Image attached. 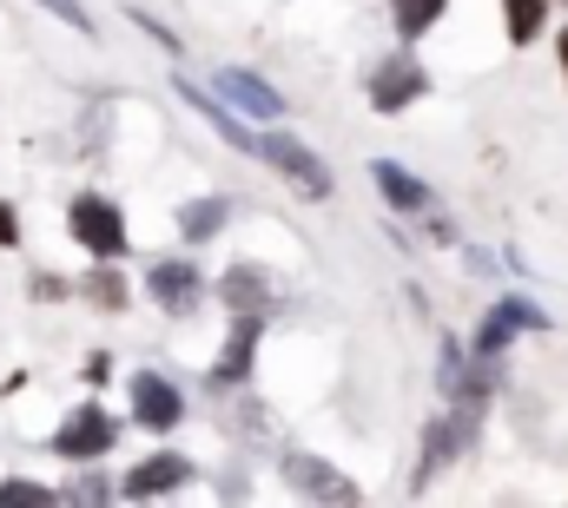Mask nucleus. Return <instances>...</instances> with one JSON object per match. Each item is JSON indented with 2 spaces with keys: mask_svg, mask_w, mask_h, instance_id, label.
Listing matches in <instances>:
<instances>
[{
  "mask_svg": "<svg viewBox=\"0 0 568 508\" xmlns=\"http://www.w3.org/2000/svg\"><path fill=\"white\" fill-rule=\"evenodd\" d=\"M179 100H185L192 113H205V120H212V126L225 132V139H232L239 152H252V159H258V132H245V126H239V120H232V113H225V106H219V100H212L205 87H192V80H179Z\"/></svg>",
  "mask_w": 568,
  "mask_h": 508,
  "instance_id": "13",
  "label": "nucleus"
},
{
  "mask_svg": "<svg viewBox=\"0 0 568 508\" xmlns=\"http://www.w3.org/2000/svg\"><path fill=\"white\" fill-rule=\"evenodd\" d=\"M284 476H291V489H297V496H324V502H351V496H357V489L324 463V456H304V449H291V456H284Z\"/></svg>",
  "mask_w": 568,
  "mask_h": 508,
  "instance_id": "8",
  "label": "nucleus"
},
{
  "mask_svg": "<svg viewBox=\"0 0 568 508\" xmlns=\"http://www.w3.org/2000/svg\"><path fill=\"white\" fill-rule=\"evenodd\" d=\"M258 331H265V317H252V311H239V324H232V337H225V357H219V383H239L252 370V350H258Z\"/></svg>",
  "mask_w": 568,
  "mask_h": 508,
  "instance_id": "12",
  "label": "nucleus"
},
{
  "mask_svg": "<svg viewBox=\"0 0 568 508\" xmlns=\"http://www.w3.org/2000/svg\"><path fill=\"white\" fill-rule=\"evenodd\" d=\"M0 245H20V219H13V205H0Z\"/></svg>",
  "mask_w": 568,
  "mask_h": 508,
  "instance_id": "21",
  "label": "nucleus"
},
{
  "mask_svg": "<svg viewBox=\"0 0 568 508\" xmlns=\"http://www.w3.org/2000/svg\"><path fill=\"white\" fill-rule=\"evenodd\" d=\"M113 436H120V423L106 416V409H73L67 423H60V436H53V449L67 456V463H93V456H106L113 449Z\"/></svg>",
  "mask_w": 568,
  "mask_h": 508,
  "instance_id": "4",
  "label": "nucleus"
},
{
  "mask_svg": "<svg viewBox=\"0 0 568 508\" xmlns=\"http://www.w3.org/2000/svg\"><path fill=\"white\" fill-rule=\"evenodd\" d=\"M258 159L278 165L304 199H331V172H324V159H317L304 139H291V132H258Z\"/></svg>",
  "mask_w": 568,
  "mask_h": 508,
  "instance_id": "1",
  "label": "nucleus"
},
{
  "mask_svg": "<svg viewBox=\"0 0 568 508\" xmlns=\"http://www.w3.org/2000/svg\"><path fill=\"white\" fill-rule=\"evenodd\" d=\"M219 93H225L245 120H258V126H278V120H284L278 87H265V80H258V73H245V67H225V73H219Z\"/></svg>",
  "mask_w": 568,
  "mask_h": 508,
  "instance_id": "6",
  "label": "nucleus"
},
{
  "mask_svg": "<svg viewBox=\"0 0 568 508\" xmlns=\"http://www.w3.org/2000/svg\"><path fill=\"white\" fill-rule=\"evenodd\" d=\"M225 304L265 317V304H272V277H265L258 264H232V271H225Z\"/></svg>",
  "mask_w": 568,
  "mask_h": 508,
  "instance_id": "14",
  "label": "nucleus"
},
{
  "mask_svg": "<svg viewBox=\"0 0 568 508\" xmlns=\"http://www.w3.org/2000/svg\"><path fill=\"white\" fill-rule=\"evenodd\" d=\"M562 67H568V27H562Z\"/></svg>",
  "mask_w": 568,
  "mask_h": 508,
  "instance_id": "22",
  "label": "nucleus"
},
{
  "mask_svg": "<svg viewBox=\"0 0 568 508\" xmlns=\"http://www.w3.org/2000/svg\"><path fill=\"white\" fill-rule=\"evenodd\" d=\"M542 324H549V317H542L536 304H523V297H503V304L489 311V324L476 331V357L489 364V357H503V344H509L516 331H542Z\"/></svg>",
  "mask_w": 568,
  "mask_h": 508,
  "instance_id": "7",
  "label": "nucleus"
},
{
  "mask_svg": "<svg viewBox=\"0 0 568 508\" xmlns=\"http://www.w3.org/2000/svg\"><path fill=\"white\" fill-rule=\"evenodd\" d=\"M219 225H225V199H192V205L179 212V232H185L192 245H199V238H212Z\"/></svg>",
  "mask_w": 568,
  "mask_h": 508,
  "instance_id": "16",
  "label": "nucleus"
},
{
  "mask_svg": "<svg viewBox=\"0 0 568 508\" xmlns=\"http://www.w3.org/2000/svg\"><path fill=\"white\" fill-rule=\"evenodd\" d=\"M40 7H47V13H60L73 33H93V20H87V7H80V0H40Z\"/></svg>",
  "mask_w": 568,
  "mask_h": 508,
  "instance_id": "19",
  "label": "nucleus"
},
{
  "mask_svg": "<svg viewBox=\"0 0 568 508\" xmlns=\"http://www.w3.org/2000/svg\"><path fill=\"white\" fill-rule=\"evenodd\" d=\"M185 476H192V463L172 456V449H159V456H145L140 469L126 476V496H133V502H140V496H165V489H179Z\"/></svg>",
  "mask_w": 568,
  "mask_h": 508,
  "instance_id": "11",
  "label": "nucleus"
},
{
  "mask_svg": "<svg viewBox=\"0 0 568 508\" xmlns=\"http://www.w3.org/2000/svg\"><path fill=\"white\" fill-rule=\"evenodd\" d=\"M87 291H93V297H100L106 311H120V304H126V284H120L113 271H93V284H87Z\"/></svg>",
  "mask_w": 568,
  "mask_h": 508,
  "instance_id": "18",
  "label": "nucleus"
},
{
  "mask_svg": "<svg viewBox=\"0 0 568 508\" xmlns=\"http://www.w3.org/2000/svg\"><path fill=\"white\" fill-rule=\"evenodd\" d=\"M67 225H73V238H80L93 257H120L126 252V219H120V205H106V199H93V192L73 199Z\"/></svg>",
  "mask_w": 568,
  "mask_h": 508,
  "instance_id": "3",
  "label": "nucleus"
},
{
  "mask_svg": "<svg viewBox=\"0 0 568 508\" xmlns=\"http://www.w3.org/2000/svg\"><path fill=\"white\" fill-rule=\"evenodd\" d=\"M133 416H140L145 429H172V423L185 416V396L159 377V370H140V377H133Z\"/></svg>",
  "mask_w": 568,
  "mask_h": 508,
  "instance_id": "9",
  "label": "nucleus"
},
{
  "mask_svg": "<svg viewBox=\"0 0 568 508\" xmlns=\"http://www.w3.org/2000/svg\"><path fill=\"white\" fill-rule=\"evenodd\" d=\"M371 179H377V192H384L397 212H429V205H436V199H429V185L417 179V172H404L397 159H377V165H371Z\"/></svg>",
  "mask_w": 568,
  "mask_h": 508,
  "instance_id": "10",
  "label": "nucleus"
},
{
  "mask_svg": "<svg viewBox=\"0 0 568 508\" xmlns=\"http://www.w3.org/2000/svg\"><path fill=\"white\" fill-rule=\"evenodd\" d=\"M145 291H152V304H159V311L185 317V311L199 304L205 277H199V264H192V257H165V264H152V271H145Z\"/></svg>",
  "mask_w": 568,
  "mask_h": 508,
  "instance_id": "5",
  "label": "nucleus"
},
{
  "mask_svg": "<svg viewBox=\"0 0 568 508\" xmlns=\"http://www.w3.org/2000/svg\"><path fill=\"white\" fill-rule=\"evenodd\" d=\"M542 7H549V0H503V27H509L516 47H529V40L542 33Z\"/></svg>",
  "mask_w": 568,
  "mask_h": 508,
  "instance_id": "17",
  "label": "nucleus"
},
{
  "mask_svg": "<svg viewBox=\"0 0 568 508\" xmlns=\"http://www.w3.org/2000/svg\"><path fill=\"white\" fill-rule=\"evenodd\" d=\"M424 93H429V73L417 67V53H390V60L371 67V106H377V113H404V106L424 100Z\"/></svg>",
  "mask_w": 568,
  "mask_h": 508,
  "instance_id": "2",
  "label": "nucleus"
},
{
  "mask_svg": "<svg viewBox=\"0 0 568 508\" xmlns=\"http://www.w3.org/2000/svg\"><path fill=\"white\" fill-rule=\"evenodd\" d=\"M443 7H449V0H390V20H397V33H404V40H424Z\"/></svg>",
  "mask_w": 568,
  "mask_h": 508,
  "instance_id": "15",
  "label": "nucleus"
},
{
  "mask_svg": "<svg viewBox=\"0 0 568 508\" xmlns=\"http://www.w3.org/2000/svg\"><path fill=\"white\" fill-rule=\"evenodd\" d=\"M7 502H53V489H40V482H0V508Z\"/></svg>",
  "mask_w": 568,
  "mask_h": 508,
  "instance_id": "20",
  "label": "nucleus"
}]
</instances>
